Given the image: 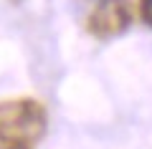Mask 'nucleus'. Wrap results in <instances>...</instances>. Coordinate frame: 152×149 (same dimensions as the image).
<instances>
[{
    "label": "nucleus",
    "mask_w": 152,
    "mask_h": 149,
    "mask_svg": "<svg viewBox=\"0 0 152 149\" xmlns=\"http://www.w3.org/2000/svg\"><path fill=\"white\" fill-rule=\"evenodd\" d=\"M48 114L36 99H8L0 101V142L31 144L46 134Z\"/></svg>",
    "instance_id": "nucleus-1"
},
{
    "label": "nucleus",
    "mask_w": 152,
    "mask_h": 149,
    "mask_svg": "<svg viewBox=\"0 0 152 149\" xmlns=\"http://www.w3.org/2000/svg\"><path fill=\"white\" fill-rule=\"evenodd\" d=\"M140 15H142V20L152 28V0H140Z\"/></svg>",
    "instance_id": "nucleus-3"
},
{
    "label": "nucleus",
    "mask_w": 152,
    "mask_h": 149,
    "mask_svg": "<svg viewBox=\"0 0 152 149\" xmlns=\"http://www.w3.org/2000/svg\"><path fill=\"white\" fill-rule=\"evenodd\" d=\"M3 149H33L31 144H3Z\"/></svg>",
    "instance_id": "nucleus-4"
},
{
    "label": "nucleus",
    "mask_w": 152,
    "mask_h": 149,
    "mask_svg": "<svg viewBox=\"0 0 152 149\" xmlns=\"http://www.w3.org/2000/svg\"><path fill=\"white\" fill-rule=\"evenodd\" d=\"M132 8L129 0H99L86 18V31L99 41L117 38L129 28Z\"/></svg>",
    "instance_id": "nucleus-2"
}]
</instances>
